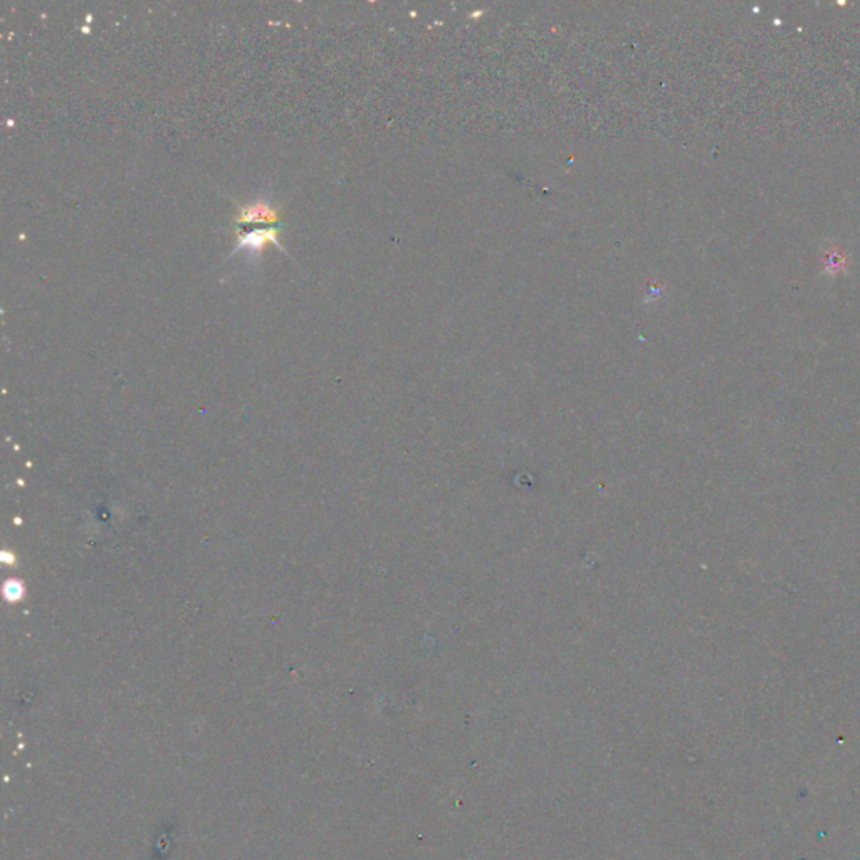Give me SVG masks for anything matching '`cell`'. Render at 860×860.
Instances as JSON below:
<instances>
[{
    "instance_id": "obj_1",
    "label": "cell",
    "mask_w": 860,
    "mask_h": 860,
    "mask_svg": "<svg viewBox=\"0 0 860 860\" xmlns=\"http://www.w3.org/2000/svg\"><path fill=\"white\" fill-rule=\"evenodd\" d=\"M277 235H279V230L274 229V227H269V229H256V230H249V232L238 230V240H235V247H234V251L230 252L229 259L234 257L235 254L240 251H245L249 254V257L256 259L261 256L262 249L266 247L267 244H274L281 249V251H284L283 244L279 242V238H277Z\"/></svg>"
},
{
    "instance_id": "obj_2",
    "label": "cell",
    "mask_w": 860,
    "mask_h": 860,
    "mask_svg": "<svg viewBox=\"0 0 860 860\" xmlns=\"http://www.w3.org/2000/svg\"><path fill=\"white\" fill-rule=\"evenodd\" d=\"M281 220L279 211L271 206L266 199L252 200L251 203L239 206L238 216L234 218V225L251 224V222H266V224H277Z\"/></svg>"
},
{
    "instance_id": "obj_3",
    "label": "cell",
    "mask_w": 860,
    "mask_h": 860,
    "mask_svg": "<svg viewBox=\"0 0 860 860\" xmlns=\"http://www.w3.org/2000/svg\"><path fill=\"white\" fill-rule=\"evenodd\" d=\"M822 256H823V266H825V271L830 272V274H835V272L844 269L845 254L842 252L837 245H830L827 251H823Z\"/></svg>"
}]
</instances>
